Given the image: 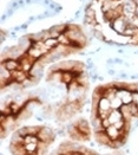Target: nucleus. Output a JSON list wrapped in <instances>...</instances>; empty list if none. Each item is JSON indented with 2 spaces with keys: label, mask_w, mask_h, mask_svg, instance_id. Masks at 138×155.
<instances>
[{
  "label": "nucleus",
  "mask_w": 138,
  "mask_h": 155,
  "mask_svg": "<svg viewBox=\"0 0 138 155\" xmlns=\"http://www.w3.org/2000/svg\"><path fill=\"white\" fill-rule=\"evenodd\" d=\"M110 103H111L112 109H120V107L123 105V101L118 95H116V96H113L112 98H110Z\"/></svg>",
  "instance_id": "1"
},
{
  "label": "nucleus",
  "mask_w": 138,
  "mask_h": 155,
  "mask_svg": "<svg viewBox=\"0 0 138 155\" xmlns=\"http://www.w3.org/2000/svg\"><path fill=\"white\" fill-rule=\"evenodd\" d=\"M136 15L138 17V5H137V7H136Z\"/></svg>",
  "instance_id": "2"
}]
</instances>
